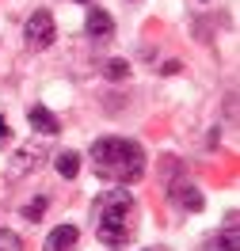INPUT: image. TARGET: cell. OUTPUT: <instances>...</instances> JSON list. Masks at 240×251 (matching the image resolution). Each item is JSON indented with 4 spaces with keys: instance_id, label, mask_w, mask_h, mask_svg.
<instances>
[{
    "instance_id": "cell-1",
    "label": "cell",
    "mask_w": 240,
    "mask_h": 251,
    "mask_svg": "<svg viewBox=\"0 0 240 251\" xmlns=\"http://www.w3.org/2000/svg\"><path fill=\"white\" fill-rule=\"evenodd\" d=\"M92 168L111 183H137L145 175V152L137 141L126 137H99L92 145Z\"/></svg>"
},
{
    "instance_id": "cell-2",
    "label": "cell",
    "mask_w": 240,
    "mask_h": 251,
    "mask_svg": "<svg viewBox=\"0 0 240 251\" xmlns=\"http://www.w3.org/2000/svg\"><path fill=\"white\" fill-rule=\"evenodd\" d=\"M92 213H96V236L107 244V248H122L133 228H130V217H133V194L126 190H114V194H103L96 205H92Z\"/></svg>"
},
{
    "instance_id": "cell-3",
    "label": "cell",
    "mask_w": 240,
    "mask_h": 251,
    "mask_svg": "<svg viewBox=\"0 0 240 251\" xmlns=\"http://www.w3.org/2000/svg\"><path fill=\"white\" fill-rule=\"evenodd\" d=\"M53 38H57L53 16L38 8V12H34V16L27 19V23H23V42H27L31 50H50V46H53Z\"/></svg>"
},
{
    "instance_id": "cell-4",
    "label": "cell",
    "mask_w": 240,
    "mask_h": 251,
    "mask_svg": "<svg viewBox=\"0 0 240 251\" xmlns=\"http://www.w3.org/2000/svg\"><path fill=\"white\" fill-rule=\"evenodd\" d=\"M38 160H46V149L42 145H23L16 156H12V168H8V179H19V175H27L31 168H38Z\"/></svg>"
},
{
    "instance_id": "cell-5",
    "label": "cell",
    "mask_w": 240,
    "mask_h": 251,
    "mask_svg": "<svg viewBox=\"0 0 240 251\" xmlns=\"http://www.w3.org/2000/svg\"><path fill=\"white\" fill-rule=\"evenodd\" d=\"M27 122H31L34 133H42V137H53L57 129H61V122H57V114L53 110H46L42 103H34V107H27Z\"/></svg>"
},
{
    "instance_id": "cell-6",
    "label": "cell",
    "mask_w": 240,
    "mask_h": 251,
    "mask_svg": "<svg viewBox=\"0 0 240 251\" xmlns=\"http://www.w3.org/2000/svg\"><path fill=\"white\" fill-rule=\"evenodd\" d=\"M84 31L92 34L96 42H103V38H111V34H114V19L107 16L103 8H92V12L84 16Z\"/></svg>"
},
{
    "instance_id": "cell-7",
    "label": "cell",
    "mask_w": 240,
    "mask_h": 251,
    "mask_svg": "<svg viewBox=\"0 0 240 251\" xmlns=\"http://www.w3.org/2000/svg\"><path fill=\"white\" fill-rule=\"evenodd\" d=\"M77 240H80L77 225H57L46 236V251H77Z\"/></svg>"
},
{
    "instance_id": "cell-8",
    "label": "cell",
    "mask_w": 240,
    "mask_h": 251,
    "mask_svg": "<svg viewBox=\"0 0 240 251\" xmlns=\"http://www.w3.org/2000/svg\"><path fill=\"white\" fill-rule=\"evenodd\" d=\"M53 168H57V175H61V179H77V175H80V156L65 149V152H57Z\"/></svg>"
},
{
    "instance_id": "cell-9",
    "label": "cell",
    "mask_w": 240,
    "mask_h": 251,
    "mask_svg": "<svg viewBox=\"0 0 240 251\" xmlns=\"http://www.w3.org/2000/svg\"><path fill=\"white\" fill-rule=\"evenodd\" d=\"M206 251H240V240H237V225H233V217H229V225H225V232L217 236Z\"/></svg>"
},
{
    "instance_id": "cell-10",
    "label": "cell",
    "mask_w": 240,
    "mask_h": 251,
    "mask_svg": "<svg viewBox=\"0 0 240 251\" xmlns=\"http://www.w3.org/2000/svg\"><path fill=\"white\" fill-rule=\"evenodd\" d=\"M176 202L183 205V209L198 213V209H202V194H198V187H176Z\"/></svg>"
},
{
    "instance_id": "cell-11",
    "label": "cell",
    "mask_w": 240,
    "mask_h": 251,
    "mask_svg": "<svg viewBox=\"0 0 240 251\" xmlns=\"http://www.w3.org/2000/svg\"><path fill=\"white\" fill-rule=\"evenodd\" d=\"M0 251H23V240L8 228H0Z\"/></svg>"
},
{
    "instance_id": "cell-12",
    "label": "cell",
    "mask_w": 240,
    "mask_h": 251,
    "mask_svg": "<svg viewBox=\"0 0 240 251\" xmlns=\"http://www.w3.org/2000/svg\"><path fill=\"white\" fill-rule=\"evenodd\" d=\"M107 76H111V80H126L130 76V65L122 61V57H114V61H107Z\"/></svg>"
},
{
    "instance_id": "cell-13",
    "label": "cell",
    "mask_w": 240,
    "mask_h": 251,
    "mask_svg": "<svg viewBox=\"0 0 240 251\" xmlns=\"http://www.w3.org/2000/svg\"><path fill=\"white\" fill-rule=\"evenodd\" d=\"M42 213H46V198H34V202L23 205V217H27V221H38Z\"/></svg>"
},
{
    "instance_id": "cell-14",
    "label": "cell",
    "mask_w": 240,
    "mask_h": 251,
    "mask_svg": "<svg viewBox=\"0 0 240 251\" xmlns=\"http://www.w3.org/2000/svg\"><path fill=\"white\" fill-rule=\"evenodd\" d=\"M0 141H8V122L0 118Z\"/></svg>"
},
{
    "instance_id": "cell-15",
    "label": "cell",
    "mask_w": 240,
    "mask_h": 251,
    "mask_svg": "<svg viewBox=\"0 0 240 251\" xmlns=\"http://www.w3.org/2000/svg\"><path fill=\"white\" fill-rule=\"evenodd\" d=\"M77 4H88V0H77Z\"/></svg>"
}]
</instances>
